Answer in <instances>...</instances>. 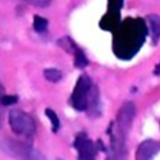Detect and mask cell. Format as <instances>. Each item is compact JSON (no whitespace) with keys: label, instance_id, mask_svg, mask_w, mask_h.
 Masks as SVG:
<instances>
[{"label":"cell","instance_id":"ba28073f","mask_svg":"<svg viewBox=\"0 0 160 160\" xmlns=\"http://www.w3.org/2000/svg\"><path fill=\"white\" fill-rule=\"evenodd\" d=\"M149 29L151 32V39L153 45H157L160 39V17L157 15H150L147 17Z\"/></svg>","mask_w":160,"mask_h":160},{"label":"cell","instance_id":"3957f363","mask_svg":"<svg viewBox=\"0 0 160 160\" xmlns=\"http://www.w3.org/2000/svg\"><path fill=\"white\" fill-rule=\"evenodd\" d=\"M9 124H10L11 130L20 136L32 137L35 133V123L32 117L19 110L10 111Z\"/></svg>","mask_w":160,"mask_h":160},{"label":"cell","instance_id":"8fae6325","mask_svg":"<svg viewBox=\"0 0 160 160\" xmlns=\"http://www.w3.org/2000/svg\"><path fill=\"white\" fill-rule=\"evenodd\" d=\"M75 67H78V68H84V67L86 66V65L88 64V58L85 57V54L83 53V51H81V49H78L75 52Z\"/></svg>","mask_w":160,"mask_h":160},{"label":"cell","instance_id":"9a60e30c","mask_svg":"<svg viewBox=\"0 0 160 160\" xmlns=\"http://www.w3.org/2000/svg\"><path fill=\"white\" fill-rule=\"evenodd\" d=\"M22 1L36 7H47L51 3V0H22Z\"/></svg>","mask_w":160,"mask_h":160},{"label":"cell","instance_id":"277c9868","mask_svg":"<svg viewBox=\"0 0 160 160\" xmlns=\"http://www.w3.org/2000/svg\"><path fill=\"white\" fill-rule=\"evenodd\" d=\"M5 151L17 160H46L42 153L20 142H3Z\"/></svg>","mask_w":160,"mask_h":160},{"label":"cell","instance_id":"8992f818","mask_svg":"<svg viewBox=\"0 0 160 160\" xmlns=\"http://www.w3.org/2000/svg\"><path fill=\"white\" fill-rule=\"evenodd\" d=\"M74 148L78 152V160H95L99 152V144L94 143L86 137V134L80 133L74 140Z\"/></svg>","mask_w":160,"mask_h":160},{"label":"cell","instance_id":"7a4b0ae2","mask_svg":"<svg viewBox=\"0 0 160 160\" xmlns=\"http://www.w3.org/2000/svg\"><path fill=\"white\" fill-rule=\"evenodd\" d=\"M92 88H93V84H92L91 78H88V75L80 76L72 93V98H71V102L75 110H78V111L88 110Z\"/></svg>","mask_w":160,"mask_h":160},{"label":"cell","instance_id":"52a82bcc","mask_svg":"<svg viewBox=\"0 0 160 160\" xmlns=\"http://www.w3.org/2000/svg\"><path fill=\"white\" fill-rule=\"evenodd\" d=\"M160 150V143L155 140H146L138 147L136 160H152Z\"/></svg>","mask_w":160,"mask_h":160},{"label":"cell","instance_id":"9c48e42d","mask_svg":"<svg viewBox=\"0 0 160 160\" xmlns=\"http://www.w3.org/2000/svg\"><path fill=\"white\" fill-rule=\"evenodd\" d=\"M44 76L49 82H58L62 78V73L56 68H47L44 71Z\"/></svg>","mask_w":160,"mask_h":160},{"label":"cell","instance_id":"5bb4252c","mask_svg":"<svg viewBox=\"0 0 160 160\" xmlns=\"http://www.w3.org/2000/svg\"><path fill=\"white\" fill-rule=\"evenodd\" d=\"M17 101H18V96L16 95H3L2 98H1V103H2V105H12V104L17 103Z\"/></svg>","mask_w":160,"mask_h":160},{"label":"cell","instance_id":"6da1fadb","mask_svg":"<svg viewBox=\"0 0 160 160\" xmlns=\"http://www.w3.org/2000/svg\"><path fill=\"white\" fill-rule=\"evenodd\" d=\"M113 32L114 54L122 59H129L141 48L148 34V28L143 19L127 18Z\"/></svg>","mask_w":160,"mask_h":160},{"label":"cell","instance_id":"30bf717a","mask_svg":"<svg viewBox=\"0 0 160 160\" xmlns=\"http://www.w3.org/2000/svg\"><path fill=\"white\" fill-rule=\"evenodd\" d=\"M48 27V22L45 18L39 16H35L34 18V29L37 32H45L47 30Z\"/></svg>","mask_w":160,"mask_h":160},{"label":"cell","instance_id":"2e32d148","mask_svg":"<svg viewBox=\"0 0 160 160\" xmlns=\"http://www.w3.org/2000/svg\"><path fill=\"white\" fill-rule=\"evenodd\" d=\"M155 74H156V75H159V74H160V63L158 64V66L156 67V69H155Z\"/></svg>","mask_w":160,"mask_h":160},{"label":"cell","instance_id":"5b68a950","mask_svg":"<svg viewBox=\"0 0 160 160\" xmlns=\"http://www.w3.org/2000/svg\"><path fill=\"white\" fill-rule=\"evenodd\" d=\"M123 6V0H109L108 3V12L102 17L100 22L102 29L113 30L117 29L120 22V10Z\"/></svg>","mask_w":160,"mask_h":160},{"label":"cell","instance_id":"4fadbf2b","mask_svg":"<svg viewBox=\"0 0 160 160\" xmlns=\"http://www.w3.org/2000/svg\"><path fill=\"white\" fill-rule=\"evenodd\" d=\"M59 46H62L63 48H65V51L67 52H76L78 51V47L74 43L72 42V39L68 37H65L63 39H61L58 42Z\"/></svg>","mask_w":160,"mask_h":160},{"label":"cell","instance_id":"7c38bea8","mask_svg":"<svg viewBox=\"0 0 160 160\" xmlns=\"http://www.w3.org/2000/svg\"><path fill=\"white\" fill-rule=\"evenodd\" d=\"M45 113L52 122V130H53V132H57V130L59 129V126H61V123H59V119L56 115V113L51 109H46Z\"/></svg>","mask_w":160,"mask_h":160}]
</instances>
